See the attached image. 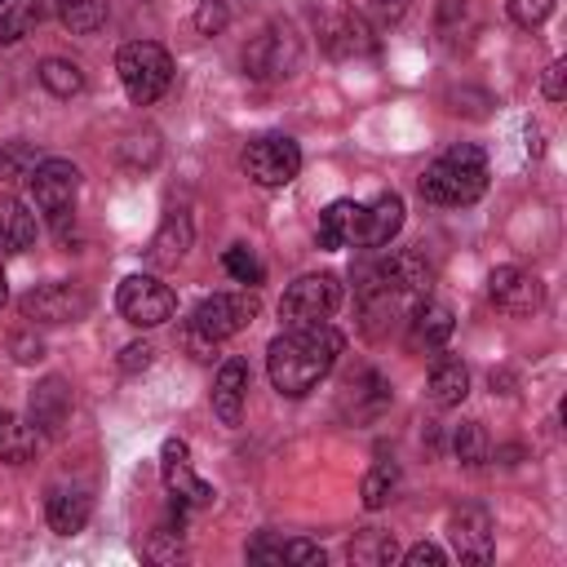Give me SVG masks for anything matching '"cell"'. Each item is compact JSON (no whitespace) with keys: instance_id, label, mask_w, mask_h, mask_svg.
I'll use <instances>...</instances> for the list:
<instances>
[{"instance_id":"cell-1","label":"cell","mask_w":567,"mask_h":567,"mask_svg":"<svg viewBox=\"0 0 567 567\" xmlns=\"http://www.w3.org/2000/svg\"><path fill=\"white\" fill-rule=\"evenodd\" d=\"M425 297H430V266L421 252H390L359 275V315L372 337H381L394 323H408V315Z\"/></svg>"},{"instance_id":"cell-2","label":"cell","mask_w":567,"mask_h":567,"mask_svg":"<svg viewBox=\"0 0 567 567\" xmlns=\"http://www.w3.org/2000/svg\"><path fill=\"white\" fill-rule=\"evenodd\" d=\"M346 337L323 319V323H301V328H284L270 346H266V372L270 385L288 399L310 394L341 359Z\"/></svg>"},{"instance_id":"cell-3","label":"cell","mask_w":567,"mask_h":567,"mask_svg":"<svg viewBox=\"0 0 567 567\" xmlns=\"http://www.w3.org/2000/svg\"><path fill=\"white\" fill-rule=\"evenodd\" d=\"M416 186H421V199L439 204V208L474 204L487 190V155L478 146H470V142H456L434 164H425Z\"/></svg>"},{"instance_id":"cell-4","label":"cell","mask_w":567,"mask_h":567,"mask_svg":"<svg viewBox=\"0 0 567 567\" xmlns=\"http://www.w3.org/2000/svg\"><path fill=\"white\" fill-rule=\"evenodd\" d=\"M115 75H120V84H124V93H128L133 106H151L173 84V58L155 40H128L115 53Z\"/></svg>"},{"instance_id":"cell-5","label":"cell","mask_w":567,"mask_h":567,"mask_svg":"<svg viewBox=\"0 0 567 567\" xmlns=\"http://www.w3.org/2000/svg\"><path fill=\"white\" fill-rule=\"evenodd\" d=\"M341 297H346V288H341L337 275H328V270L301 275V279H292V284L284 288V297H279V319H284V328L323 323V319L337 315Z\"/></svg>"},{"instance_id":"cell-6","label":"cell","mask_w":567,"mask_h":567,"mask_svg":"<svg viewBox=\"0 0 567 567\" xmlns=\"http://www.w3.org/2000/svg\"><path fill=\"white\" fill-rule=\"evenodd\" d=\"M27 190H31V204L53 221V230H66V217L80 195V168L71 159H40L27 173Z\"/></svg>"},{"instance_id":"cell-7","label":"cell","mask_w":567,"mask_h":567,"mask_svg":"<svg viewBox=\"0 0 567 567\" xmlns=\"http://www.w3.org/2000/svg\"><path fill=\"white\" fill-rule=\"evenodd\" d=\"M239 164H244V173H248L257 186L275 190V186H288V182L301 173V146H297L288 133H266V137H252V142L244 146Z\"/></svg>"},{"instance_id":"cell-8","label":"cell","mask_w":567,"mask_h":567,"mask_svg":"<svg viewBox=\"0 0 567 567\" xmlns=\"http://www.w3.org/2000/svg\"><path fill=\"white\" fill-rule=\"evenodd\" d=\"M257 310H261V301H257L252 288H239V292H213V297H204V301L190 310L186 323L199 328L208 341H226V337L244 332V328L257 319Z\"/></svg>"},{"instance_id":"cell-9","label":"cell","mask_w":567,"mask_h":567,"mask_svg":"<svg viewBox=\"0 0 567 567\" xmlns=\"http://www.w3.org/2000/svg\"><path fill=\"white\" fill-rule=\"evenodd\" d=\"M115 306L120 315L133 323V328H159L177 315V297L168 284H159L155 275H128L115 292Z\"/></svg>"},{"instance_id":"cell-10","label":"cell","mask_w":567,"mask_h":567,"mask_svg":"<svg viewBox=\"0 0 567 567\" xmlns=\"http://www.w3.org/2000/svg\"><path fill=\"white\" fill-rule=\"evenodd\" d=\"M297 62H301V44H297V35H292L288 22H270V27L244 49V66H248V75H257V80H284V75L297 71Z\"/></svg>"},{"instance_id":"cell-11","label":"cell","mask_w":567,"mask_h":567,"mask_svg":"<svg viewBox=\"0 0 567 567\" xmlns=\"http://www.w3.org/2000/svg\"><path fill=\"white\" fill-rule=\"evenodd\" d=\"M89 306H93L89 292L75 284H40L18 301L22 319H31V323H75L89 315Z\"/></svg>"},{"instance_id":"cell-12","label":"cell","mask_w":567,"mask_h":567,"mask_svg":"<svg viewBox=\"0 0 567 567\" xmlns=\"http://www.w3.org/2000/svg\"><path fill=\"white\" fill-rule=\"evenodd\" d=\"M159 478H164L168 496L182 501V505H213V496H217V492L190 470V447H186L182 439H168V443L159 447Z\"/></svg>"},{"instance_id":"cell-13","label":"cell","mask_w":567,"mask_h":567,"mask_svg":"<svg viewBox=\"0 0 567 567\" xmlns=\"http://www.w3.org/2000/svg\"><path fill=\"white\" fill-rule=\"evenodd\" d=\"M487 297H492V306L505 310V315H532V310H540L545 288H540V279H536L532 270H523V266H496V270L487 275Z\"/></svg>"},{"instance_id":"cell-14","label":"cell","mask_w":567,"mask_h":567,"mask_svg":"<svg viewBox=\"0 0 567 567\" xmlns=\"http://www.w3.org/2000/svg\"><path fill=\"white\" fill-rule=\"evenodd\" d=\"M399 230H403V195L381 190V195L363 208V221H359L354 244H359V248H385Z\"/></svg>"},{"instance_id":"cell-15","label":"cell","mask_w":567,"mask_h":567,"mask_svg":"<svg viewBox=\"0 0 567 567\" xmlns=\"http://www.w3.org/2000/svg\"><path fill=\"white\" fill-rule=\"evenodd\" d=\"M447 536H452V545H456V554H461L465 563H487V558H492V518H487V509L461 505V509L452 514Z\"/></svg>"},{"instance_id":"cell-16","label":"cell","mask_w":567,"mask_h":567,"mask_svg":"<svg viewBox=\"0 0 567 567\" xmlns=\"http://www.w3.org/2000/svg\"><path fill=\"white\" fill-rule=\"evenodd\" d=\"M244 399H248V363L244 359H226L213 377V412L221 425H239L244 416Z\"/></svg>"},{"instance_id":"cell-17","label":"cell","mask_w":567,"mask_h":567,"mask_svg":"<svg viewBox=\"0 0 567 567\" xmlns=\"http://www.w3.org/2000/svg\"><path fill=\"white\" fill-rule=\"evenodd\" d=\"M452 328H456V319H452V310L443 306V301H421L412 315H408V346L412 350H439L447 337H452Z\"/></svg>"},{"instance_id":"cell-18","label":"cell","mask_w":567,"mask_h":567,"mask_svg":"<svg viewBox=\"0 0 567 567\" xmlns=\"http://www.w3.org/2000/svg\"><path fill=\"white\" fill-rule=\"evenodd\" d=\"M71 416V390L62 377H44L35 390H31V425L40 434H58Z\"/></svg>"},{"instance_id":"cell-19","label":"cell","mask_w":567,"mask_h":567,"mask_svg":"<svg viewBox=\"0 0 567 567\" xmlns=\"http://www.w3.org/2000/svg\"><path fill=\"white\" fill-rule=\"evenodd\" d=\"M190 239H195L190 217H186L182 208H173V213L159 221V230H155V239H151V248H146V261H151V266H177V261L186 257Z\"/></svg>"},{"instance_id":"cell-20","label":"cell","mask_w":567,"mask_h":567,"mask_svg":"<svg viewBox=\"0 0 567 567\" xmlns=\"http://www.w3.org/2000/svg\"><path fill=\"white\" fill-rule=\"evenodd\" d=\"M40 235L35 213L18 195H0V252H27Z\"/></svg>"},{"instance_id":"cell-21","label":"cell","mask_w":567,"mask_h":567,"mask_svg":"<svg viewBox=\"0 0 567 567\" xmlns=\"http://www.w3.org/2000/svg\"><path fill=\"white\" fill-rule=\"evenodd\" d=\"M359 221H363V204H354V199H332L328 208H323V217H319V248H346V244H354V235H359Z\"/></svg>"},{"instance_id":"cell-22","label":"cell","mask_w":567,"mask_h":567,"mask_svg":"<svg viewBox=\"0 0 567 567\" xmlns=\"http://www.w3.org/2000/svg\"><path fill=\"white\" fill-rule=\"evenodd\" d=\"M425 390H430V403H434V408H456V403L470 394V368H465L461 359L443 354V359H434Z\"/></svg>"},{"instance_id":"cell-23","label":"cell","mask_w":567,"mask_h":567,"mask_svg":"<svg viewBox=\"0 0 567 567\" xmlns=\"http://www.w3.org/2000/svg\"><path fill=\"white\" fill-rule=\"evenodd\" d=\"M89 509H93L89 496L75 492V487H58V492H49V501H44V518H49V527H53L58 536H75V532H84Z\"/></svg>"},{"instance_id":"cell-24","label":"cell","mask_w":567,"mask_h":567,"mask_svg":"<svg viewBox=\"0 0 567 567\" xmlns=\"http://www.w3.org/2000/svg\"><path fill=\"white\" fill-rule=\"evenodd\" d=\"M35 447H40V430L18 412H0V461L22 465L35 456Z\"/></svg>"},{"instance_id":"cell-25","label":"cell","mask_w":567,"mask_h":567,"mask_svg":"<svg viewBox=\"0 0 567 567\" xmlns=\"http://www.w3.org/2000/svg\"><path fill=\"white\" fill-rule=\"evenodd\" d=\"M53 4H58L62 27L75 35H93L106 27V0H53Z\"/></svg>"},{"instance_id":"cell-26","label":"cell","mask_w":567,"mask_h":567,"mask_svg":"<svg viewBox=\"0 0 567 567\" xmlns=\"http://www.w3.org/2000/svg\"><path fill=\"white\" fill-rule=\"evenodd\" d=\"M452 452H456V461H461V465H470V470L487 465V456H492L487 430H483L478 421H465V425H456V434H452Z\"/></svg>"},{"instance_id":"cell-27","label":"cell","mask_w":567,"mask_h":567,"mask_svg":"<svg viewBox=\"0 0 567 567\" xmlns=\"http://www.w3.org/2000/svg\"><path fill=\"white\" fill-rule=\"evenodd\" d=\"M394 487H399V465H394V461H377V465L363 474V483H359L363 509H381V505L394 496Z\"/></svg>"},{"instance_id":"cell-28","label":"cell","mask_w":567,"mask_h":567,"mask_svg":"<svg viewBox=\"0 0 567 567\" xmlns=\"http://www.w3.org/2000/svg\"><path fill=\"white\" fill-rule=\"evenodd\" d=\"M399 549H394V536L381 532V527H368L363 536L350 540V563H368V567H381V563H394Z\"/></svg>"},{"instance_id":"cell-29","label":"cell","mask_w":567,"mask_h":567,"mask_svg":"<svg viewBox=\"0 0 567 567\" xmlns=\"http://www.w3.org/2000/svg\"><path fill=\"white\" fill-rule=\"evenodd\" d=\"M40 84H44L53 97H75V93L84 89V75H80V66L66 62V58H44V62H40Z\"/></svg>"},{"instance_id":"cell-30","label":"cell","mask_w":567,"mask_h":567,"mask_svg":"<svg viewBox=\"0 0 567 567\" xmlns=\"http://www.w3.org/2000/svg\"><path fill=\"white\" fill-rule=\"evenodd\" d=\"M40 22V0H9L0 9V44H18Z\"/></svg>"},{"instance_id":"cell-31","label":"cell","mask_w":567,"mask_h":567,"mask_svg":"<svg viewBox=\"0 0 567 567\" xmlns=\"http://www.w3.org/2000/svg\"><path fill=\"white\" fill-rule=\"evenodd\" d=\"M328 49H332L337 58L368 53V49H372V35H368V27H363L359 18H341V22L332 27V35H328Z\"/></svg>"},{"instance_id":"cell-32","label":"cell","mask_w":567,"mask_h":567,"mask_svg":"<svg viewBox=\"0 0 567 567\" xmlns=\"http://www.w3.org/2000/svg\"><path fill=\"white\" fill-rule=\"evenodd\" d=\"M221 266H226V275L235 279V284H261V261L252 257V248L248 244H230L226 252H221Z\"/></svg>"},{"instance_id":"cell-33","label":"cell","mask_w":567,"mask_h":567,"mask_svg":"<svg viewBox=\"0 0 567 567\" xmlns=\"http://www.w3.org/2000/svg\"><path fill=\"white\" fill-rule=\"evenodd\" d=\"M554 13V0H509V18L518 27H540Z\"/></svg>"},{"instance_id":"cell-34","label":"cell","mask_w":567,"mask_h":567,"mask_svg":"<svg viewBox=\"0 0 567 567\" xmlns=\"http://www.w3.org/2000/svg\"><path fill=\"white\" fill-rule=\"evenodd\" d=\"M284 563H297V567H323V549L315 540H284Z\"/></svg>"},{"instance_id":"cell-35","label":"cell","mask_w":567,"mask_h":567,"mask_svg":"<svg viewBox=\"0 0 567 567\" xmlns=\"http://www.w3.org/2000/svg\"><path fill=\"white\" fill-rule=\"evenodd\" d=\"M540 89H545V97H549V102H563V97H567V62H549V66H545Z\"/></svg>"},{"instance_id":"cell-36","label":"cell","mask_w":567,"mask_h":567,"mask_svg":"<svg viewBox=\"0 0 567 567\" xmlns=\"http://www.w3.org/2000/svg\"><path fill=\"white\" fill-rule=\"evenodd\" d=\"M403 563H408V567H443V563H447V554H443L439 545L421 540V545H412V549L403 554Z\"/></svg>"},{"instance_id":"cell-37","label":"cell","mask_w":567,"mask_h":567,"mask_svg":"<svg viewBox=\"0 0 567 567\" xmlns=\"http://www.w3.org/2000/svg\"><path fill=\"white\" fill-rule=\"evenodd\" d=\"M368 13H372L381 27H394V22L408 13V0H368Z\"/></svg>"},{"instance_id":"cell-38","label":"cell","mask_w":567,"mask_h":567,"mask_svg":"<svg viewBox=\"0 0 567 567\" xmlns=\"http://www.w3.org/2000/svg\"><path fill=\"white\" fill-rule=\"evenodd\" d=\"M182 346L195 354V359H213V350H217V341H208L199 328H190V323H182Z\"/></svg>"},{"instance_id":"cell-39","label":"cell","mask_w":567,"mask_h":567,"mask_svg":"<svg viewBox=\"0 0 567 567\" xmlns=\"http://www.w3.org/2000/svg\"><path fill=\"white\" fill-rule=\"evenodd\" d=\"M151 354H155V350H151L146 341H133V346H124V350H120V368H124V372L151 368Z\"/></svg>"},{"instance_id":"cell-40","label":"cell","mask_w":567,"mask_h":567,"mask_svg":"<svg viewBox=\"0 0 567 567\" xmlns=\"http://www.w3.org/2000/svg\"><path fill=\"white\" fill-rule=\"evenodd\" d=\"M9 346H13V359H18V363H31V359H40V354H44V341H40V337H31V332H18Z\"/></svg>"},{"instance_id":"cell-41","label":"cell","mask_w":567,"mask_h":567,"mask_svg":"<svg viewBox=\"0 0 567 567\" xmlns=\"http://www.w3.org/2000/svg\"><path fill=\"white\" fill-rule=\"evenodd\" d=\"M279 549H284V540L257 536V540L248 545V558H252V563H284V554H279Z\"/></svg>"},{"instance_id":"cell-42","label":"cell","mask_w":567,"mask_h":567,"mask_svg":"<svg viewBox=\"0 0 567 567\" xmlns=\"http://www.w3.org/2000/svg\"><path fill=\"white\" fill-rule=\"evenodd\" d=\"M221 22H226V9H221L217 0H208V4L199 9V31H217Z\"/></svg>"},{"instance_id":"cell-43","label":"cell","mask_w":567,"mask_h":567,"mask_svg":"<svg viewBox=\"0 0 567 567\" xmlns=\"http://www.w3.org/2000/svg\"><path fill=\"white\" fill-rule=\"evenodd\" d=\"M9 301V275H4V266H0V306Z\"/></svg>"},{"instance_id":"cell-44","label":"cell","mask_w":567,"mask_h":567,"mask_svg":"<svg viewBox=\"0 0 567 567\" xmlns=\"http://www.w3.org/2000/svg\"><path fill=\"white\" fill-rule=\"evenodd\" d=\"M4 4H9V0H0V9H4Z\"/></svg>"}]
</instances>
